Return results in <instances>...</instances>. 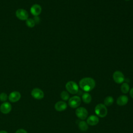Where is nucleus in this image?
Listing matches in <instances>:
<instances>
[{
	"mask_svg": "<svg viewBox=\"0 0 133 133\" xmlns=\"http://www.w3.org/2000/svg\"><path fill=\"white\" fill-rule=\"evenodd\" d=\"M79 86L85 92H88L95 88L96 82L91 77H84L79 81Z\"/></svg>",
	"mask_w": 133,
	"mask_h": 133,
	"instance_id": "nucleus-1",
	"label": "nucleus"
},
{
	"mask_svg": "<svg viewBox=\"0 0 133 133\" xmlns=\"http://www.w3.org/2000/svg\"><path fill=\"white\" fill-rule=\"evenodd\" d=\"M95 112L97 116L103 118L107 115L108 110L104 104L99 103L95 108Z\"/></svg>",
	"mask_w": 133,
	"mask_h": 133,
	"instance_id": "nucleus-2",
	"label": "nucleus"
},
{
	"mask_svg": "<svg viewBox=\"0 0 133 133\" xmlns=\"http://www.w3.org/2000/svg\"><path fill=\"white\" fill-rule=\"evenodd\" d=\"M65 88L69 93L75 95L78 91V86L77 83L74 81H69L65 84Z\"/></svg>",
	"mask_w": 133,
	"mask_h": 133,
	"instance_id": "nucleus-3",
	"label": "nucleus"
},
{
	"mask_svg": "<svg viewBox=\"0 0 133 133\" xmlns=\"http://www.w3.org/2000/svg\"><path fill=\"white\" fill-rule=\"evenodd\" d=\"M81 104V99L78 96H74L70 98L68 101L69 105L73 109L77 108Z\"/></svg>",
	"mask_w": 133,
	"mask_h": 133,
	"instance_id": "nucleus-4",
	"label": "nucleus"
},
{
	"mask_svg": "<svg viewBox=\"0 0 133 133\" xmlns=\"http://www.w3.org/2000/svg\"><path fill=\"white\" fill-rule=\"evenodd\" d=\"M75 115L80 119H85L88 115V111L84 107H78L75 110Z\"/></svg>",
	"mask_w": 133,
	"mask_h": 133,
	"instance_id": "nucleus-5",
	"label": "nucleus"
},
{
	"mask_svg": "<svg viewBox=\"0 0 133 133\" xmlns=\"http://www.w3.org/2000/svg\"><path fill=\"white\" fill-rule=\"evenodd\" d=\"M113 79L117 84L122 83L125 79L123 73L119 71H116L113 74Z\"/></svg>",
	"mask_w": 133,
	"mask_h": 133,
	"instance_id": "nucleus-6",
	"label": "nucleus"
},
{
	"mask_svg": "<svg viewBox=\"0 0 133 133\" xmlns=\"http://www.w3.org/2000/svg\"><path fill=\"white\" fill-rule=\"evenodd\" d=\"M31 95L34 98L37 100H40L44 98V93L41 89L35 88L32 90Z\"/></svg>",
	"mask_w": 133,
	"mask_h": 133,
	"instance_id": "nucleus-7",
	"label": "nucleus"
},
{
	"mask_svg": "<svg viewBox=\"0 0 133 133\" xmlns=\"http://www.w3.org/2000/svg\"><path fill=\"white\" fill-rule=\"evenodd\" d=\"M16 16L19 19L21 20H26L29 17L28 12L23 9H18L16 12Z\"/></svg>",
	"mask_w": 133,
	"mask_h": 133,
	"instance_id": "nucleus-8",
	"label": "nucleus"
},
{
	"mask_svg": "<svg viewBox=\"0 0 133 133\" xmlns=\"http://www.w3.org/2000/svg\"><path fill=\"white\" fill-rule=\"evenodd\" d=\"M12 109L11 104L8 102H5L3 103L0 107V111L3 114L9 113Z\"/></svg>",
	"mask_w": 133,
	"mask_h": 133,
	"instance_id": "nucleus-9",
	"label": "nucleus"
},
{
	"mask_svg": "<svg viewBox=\"0 0 133 133\" xmlns=\"http://www.w3.org/2000/svg\"><path fill=\"white\" fill-rule=\"evenodd\" d=\"M99 122V117L97 115H91L87 118L86 123L90 126H95L98 124Z\"/></svg>",
	"mask_w": 133,
	"mask_h": 133,
	"instance_id": "nucleus-10",
	"label": "nucleus"
},
{
	"mask_svg": "<svg viewBox=\"0 0 133 133\" xmlns=\"http://www.w3.org/2000/svg\"><path fill=\"white\" fill-rule=\"evenodd\" d=\"M20 98H21V94L19 92L17 91H14L11 92L8 96L9 100L12 102H16L19 101Z\"/></svg>",
	"mask_w": 133,
	"mask_h": 133,
	"instance_id": "nucleus-11",
	"label": "nucleus"
},
{
	"mask_svg": "<svg viewBox=\"0 0 133 133\" xmlns=\"http://www.w3.org/2000/svg\"><path fill=\"white\" fill-rule=\"evenodd\" d=\"M67 104L64 101H59L55 104V109L56 111L61 112L65 110L67 108Z\"/></svg>",
	"mask_w": 133,
	"mask_h": 133,
	"instance_id": "nucleus-12",
	"label": "nucleus"
},
{
	"mask_svg": "<svg viewBox=\"0 0 133 133\" xmlns=\"http://www.w3.org/2000/svg\"><path fill=\"white\" fill-rule=\"evenodd\" d=\"M30 11L33 16H38L42 12V7L38 4H34L31 7Z\"/></svg>",
	"mask_w": 133,
	"mask_h": 133,
	"instance_id": "nucleus-13",
	"label": "nucleus"
},
{
	"mask_svg": "<svg viewBox=\"0 0 133 133\" xmlns=\"http://www.w3.org/2000/svg\"><path fill=\"white\" fill-rule=\"evenodd\" d=\"M128 102V98L126 95H121L119 96L117 100L116 103L119 106H123L127 104Z\"/></svg>",
	"mask_w": 133,
	"mask_h": 133,
	"instance_id": "nucleus-14",
	"label": "nucleus"
},
{
	"mask_svg": "<svg viewBox=\"0 0 133 133\" xmlns=\"http://www.w3.org/2000/svg\"><path fill=\"white\" fill-rule=\"evenodd\" d=\"M82 99L83 102L86 104H88L91 102L92 100L91 96L87 92H84L82 96Z\"/></svg>",
	"mask_w": 133,
	"mask_h": 133,
	"instance_id": "nucleus-15",
	"label": "nucleus"
},
{
	"mask_svg": "<svg viewBox=\"0 0 133 133\" xmlns=\"http://www.w3.org/2000/svg\"><path fill=\"white\" fill-rule=\"evenodd\" d=\"M78 126L82 131H85L88 129V125L84 121H80L78 123Z\"/></svg>",
	"mask_w": 133,
	"mask_h": 133,
	"instance_id": "nucleus-16",
	"label": "nucleus"
},
{
	"mask_svg": "<svg viewBox=\"0 0 133 133\" xmlns=\"http://www.w3.org/2000/svg\"><path fill=\"white\" fill-rule=\"evenodd\" d=\"M114 102V99L112 96H107L104 100V104L105 106H111Z\"/></svg>",
	"mask_w": 133,
	"mask_h": 133,
	"instance_id": "nucleus-17",
	"label": "nucleus"
},
{
	"mask_svg": "<svg viewBox=\"0 0 133 133\" xmlns=\"http://www.w3.org/2000/svg\"><path fill=\"white\" fill-rule=\"evenodd\" d=\"M121 90L123 94H125L128 93L130 90L129 85H128V84L127 83H123L121 86Z\"/></svg>",
	"mask_w": 133,
	"mask_h": 133,
	"instance_id": "nucleus-18",
	"label": "nucleus"
},
{
	"mask_svg": "<svg viewBox=\"0 0 133 133\" xmlns=\"http://www.w3.org/2000/svg\"><path fill=\"white\" fill-rule=\"evenodd\" d=\"M60 97L64 101H67L70 98V95L68 91L63 90L60 94Z\"/></svg>",
	"mask_w": 133,
	"mask_h": 133,
	"instance_id": "nucleus-19",
	"label": "nucleus"
},
{
	"mask_svg": "<svg viewBox=\"0 0 133 133\" xmlns=\"http://www.w3.org/2000/svg\"><path fill=\"white\" fill-rule=\"evenodd\" d=\"M26 24L27 26L29 28H33L34 26L35 23L33 19L32 18H28L26 20Z\"/></svg>",
	"mask_w": 133,
	"mask_h": 133,
	"instance_id": "nucleus-20",
	"label": "nucleus"
},
{
	"mask_svg": "<svg viewBox=\"0 0 133 133\" xmlns=\"http://www.w3.org/2000/svg\"><path fill=\"white\" fill-rule=\"evenodd\" d=\"M8 99L7 95L5 92H2L0 94V100L2 101H6Z\"/></svg>",
	"mask_w": 133,
	"mask_h": 133,
	"instance_id": "nucleus-21",
	"label": "nucleus"
},
{
	"mask_svg": "<svg viewBox=\"0 0 133 133\" xmlns=\"http://www.w3.org/2000/svg\"><path fill=\"white\" fill-rule=\"evenodd\" d=\"M15 133H28V132L25 130L23 129H19L16 131Z\"/></svg>",
	"mask_w": 133,
	"mask_h": 133,
	"instance_id": "nucleus-22",
	"label": "nucleus"
},
{
	"mask_svg": "<svg viewBox=\"0 0 133 133\" xmlns=\"http://www.w3.org/2000/svg\"><path fill=\"white\" fill-rule=\"evenodd\" d=\"M33 20H34L35 24L36 23H38L39 22V21H40V18L38 16H35V17H34Z\"/></svg>",
	"mask_w": 133,
	"mask_h": 133,
	"instance_id": "nucleus-23",
	"label": "nucleus"
},
{
	"mask_svg": "<svg viewBox=\"0 0 133 133\" xmlns=\"http://www.w3.org/2000/svg\"><path fill=\"white\" fill-rule=\"evenodd\" d=\"M129 95L133 99V87L129 90Z\"/></svg>",
	"mask_w": 133,
	"mask_h": 133,
	"instance_id": "nucleus-24",
	"label": "nucleus"
},
{
	"mask_svg": "<svg viewBox=\"0 0 133 133\" xmlns=\"http://www.w3.org/2000/svg\"><path fill=\"white\" fill-rule=\"evenodd\" d=\"M0 133H8V132L5 130H2V131H0Z\"/></svg>",
	"mask_w": 133,
	"mask_h": 133,
	"instance_id": "nucleus-25",
	"label": "nucleus"
},
{
	"mask_svg": "<svg viewBox=\"0 0 133 133\" xmlns=\"http://www.w3.org/2000/svg\"><path fill=\"white\" fill-rule=\"evenodd\" d=\"M124 1H129V0H124Z\"/></svg>",
	"mask_w": 133,
	"mask_h": 133,
	"instance_id": "nucleus-26",
	"label": "nucleus"
}]
</instances>
